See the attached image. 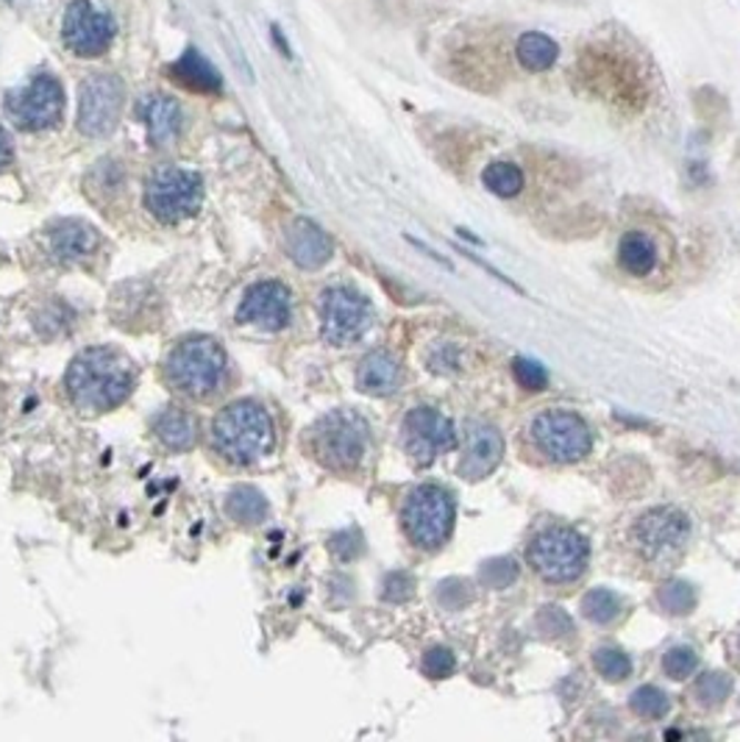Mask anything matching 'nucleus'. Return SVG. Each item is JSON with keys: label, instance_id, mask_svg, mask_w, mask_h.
Listing matches in <instances>:
<instances>
[{"label": "nucleus", "instance_id": "f257e3e1", "mask_svg": "<svg viewBox=\"0 0 740 742\" xmlns=\"http://www.w3.org/2000/svg\"><path fill=\"white\" fill-rule=\"evenodd\" d=\"M136 387V365L112 345H92L70 362L64 393L84 415H103L131 398Z\"/></svg>", "mask_w": 740, "mask_h": 742}, {"label": "nucleus", "instance_id": "f03ea898", "mask_svg": "<svg viewBox=\"0 0 740 742\" xmlns=\"http://www.w3.org/2000/svg\"><path fill=\"white\" fill-rule=\"evenodd\" d=\"M229 354L215 337L193 334L170 348L162 376L175 395L187 400H212L229 384Z\"/></svg>", "mask_w": 740, "mask_h": 742}, {"label": "nucleus", "instance_id": "7ed1b4c3", "mask_svg": "<svg viewBox=\"0 0 740 742\" xmlns=\"http://www.w3.org/2000/svg\"><path fill=\"white\" fill-rule=\"evenodd\" d=\"M212 450L234 467H249L276 448V426L260 400L243 398L221 409L212 420Z\"/></svg>", "mask_w": 740, "mask_h": 742}, {"label": "nucleus", "instance_id": "20e7f679", "mask_svg": "<svg viewBox=\"0 0 740 742\" xmlns=\"http://www.w3.org/2000/svg\"><path fill=\"white\" fill-rule=\"evenodd\" d=\"M310 450L323 467L351 472L362 465L367 450L365 417L351 409H334L323 415L310 431Z\"/></svg>", "mask_w": 740, "mask_h": 742}, {"label": "nucleus", "instance_id": "39448f33", "mask_svg": "<svg viewBox=\"0 0 740 742\" xmlns=\"http://www.w3.org/2000/svg\"><path fill=\"white\" fill-rule=\"evenodd\" d=\"M204 203V179L193 170L162 164L145 181V209L159 223L175 225L195 217Z\"/></svg>", "mask_w": 740, "mask_h": 742}, {"label": "nucleus", "instance_id": "423d86ee", "mask_svg": "<svg viewBox=\"0 0 740 742\" xmlns=\"http://www.w3.org/2000/svg\"><path fill=\"white\" fill-rule=\"evenodd\" d=\"M402 524L409 542L420 551H437L448 542L454 529L452 495L437 484L413 489L402 509Z\"/></svg>", "mask_w": 740, "mask_h": 742}, {"label": "nucleus", "instance_id": "0eeeda50", "mask_svg": "<svg viewBox=\"0 0 740 742\" xmlns=\"http://www.w3.org/2000/svg\"><path fill=\"white\" fill-rule=\"evenodd\" d=\"M526 559L540 579L554 585L577 581L588 568V540L579 531L554 526L531 540Z\"/></svg>", "mask_w": 740, "mask_h": 742}, {"label": "nucleus", "instance_id": "6e6552de", "mask_svg": "<svg viewBox=\"0 0 740 742\" xmlns=\"http://www.w3.org/2000/svg\"><path fill=\"white\" fill-rule=\"evenodd\" d=\"M529 439L548 461L557 465H574L594 448L588 423L566 409H548L537 415L529 426Z\"/></svg>", "mask_w": 740, "mask_h": 742}, {"label": "nucleus", "instance_id": "1a4fd4ad", "mask_svg": "<svg viewBox=\"0 0 740 742\" xmlns=\"http://www.w3.org/2000/svg\"><path fill=\"white\" fill-rule=\"evenodd\" d=\"M3 109L20 131L57 129L64 118V90L57 75L37 73L23 90L9 92Z\"/></svg>", "mask_w": 740, "mask_h": 742}, {"label": "nucleus", "instance_id": "9d476101", "mask_svg": "<svg viewBox=\"0 0 740 742\" xmlns=\"http://www.w3.org/2000/svg\"><path fill=\"white\" fill-rule=\"evenodd\" d=\"M125 106V84L114 73H95L81 81L79 131L92 140H103L118 129Z\"/></svg>", "mask_w": 740, "mask_h": 742}, {"label": "nucleus", "instance_id": "9b49d317", "mask_svg": "<svg viewBox=\"0 0 740 742\" xmlns=\"http://www.w3.org/2000/svg\"><path fill=\"white\" fill-rule=\"evenodd\" d=\"M374 326V306L351 287H332L321 301V334L328 345H351Z\"/></svg>", "mask_w": 740, "mask_h": 742}, {"label": "nucleus", "instance_id": "f8f14e48", "mask_svg": "<svg viewBox=\"0 0 740 742\" xmlns=\"http://www.w3.org/2000/svg\"><path fill=\"white\" fill-rule=\"evenodd\" d=\"M114 31L118 26H114L112 14L95 9L92 0H73L64 12L62 40L81 59L103 57L112 48Z\"/></svg>", "mask_w": 740, "mask_h": 742}, {"label": "nucleus", "instance_id": "ddd939ff", "mask_svg": "<svg viewBox=\"0 0 740 742\" xmlns=\"http://www.w3.org/2000/svg\"><path fill=\"white\" fill-rule=\"evenodd\" d=\"M690 537V520L679 509L660 507L646 512L635 526V542L651 562H668L685 548Z\"/></svg>", "mask_w": 740, "mask_h": 742}, {"label": "nucleus", "instance_id": "4468645a", "mask_svg": "<svg viewBox=\"0 0 740 742\" xmlns=\"http://www.w3.org/2000/svg\"><path fill=\"white\" fill-rule=\"evenodd\" d=\"M237 321L262 332H282L293 321V293L287 284L265 278L249 287L237 309Z\"/></svg>", "mask_w": 740, "mask_h": 742}, {"label": "nucleus", "instance_id": "2eb2a0df", "mask_svg": "<svg viewBox=\"0 0 740 742\" xmlns=\"http://www.w3.org/2000/svg\"><path fill=\"white\" fill-rule=\"evenodd\" d=\"M454 423L432 406H415L404 417V448L418 465H429L437 454L454 448Z\"/></svg>", "mask_w": 740, "mask_h": 742}, {"label": "nucleus", "instance_id": "dca6fc26", "mask_svg": "<svg viewBox=\"0 0 740 742\" xmlns=\"http://www.w3.org/2000/svg\"><path fill=\"white\" fill-rule=\"evenodd\" d=\"M284 251L301 271H317L334 254V242L315 220L295 217L284 231Z\"/></svg>", "mask_w": 740, "mask_h": 742}, {"label": "nucleus", "instance_id": "f3484780", "mask_svg": "<svg viewBox=\"0 0 740 742\" xmlns=\"http://www.w3.org/2000/svg\"><path fill=\"white\" fill-rule=\"evenodd\" d=\"M504 454V439L487 423H470L465 431V450L463 461H459V472L465 478H485L498 467Z\"/></svg>", "mask_w": 740, "mask_h": 742}, {"label": "nucleus", "instance_id": "a211bd4d", "mask_svg": "<svg viewBox=\"0 0 740 742\" xmlns=\"http://www.w3.org/2000/svg\"><path fill=\"white\" fill-rule=\"evenodd\" d=\"M136 114H140L142 125H145L151 145L168 148L170 142L179 140L181 125H184V114H181V106L175 98L164 95V92L145 95L140 101V106H136Z\"/></svg>", "mask_w": 740, "mask_h": 742}, {"label": "nucleus", "instance_id": "6ab92c4d", "mask_svg": "<svg viewBox=\"0 0 740 742\" xmlns=\"http://www.w3.org/2000/svg\"><path fill=\"white\" fill-rule=\"evenodd\" d=\"M170 81L187 92H199V95H217L223 90V79L215 70V64L199 51V48H187L181 53L168 70Z\"/></svg>", "mask_w": 740, "mask_h": 742}, {"label": "nucleus", "instance_id": "aec40b11", "mask_svg": "<svg viewBox=\"0 0 740 742\" xmlns=\"http://www.w3.org/2000/svg\"><path fill=\"white\" fill-rule=\"evenodd\" d=\"M153 434L173 454H187L199 445L201 420L184 406H164L153 420Z\"/></svg>", "mask_w": 740, "mask_h": 742}, {"label": "nucleus", "instance_id": "412c9836", "mask_svg": "<svg viewBox=\"0 0 740 742\" xmlns=\"http://www.w3.org/2000/svg\"><path fill=\"white\" fill-rule=\"evenodd\" d=\"M356 387L374 398L393 395L402 387V362L391 350H371L356 367Z\"/></svg>", "mask_w": 740, "mask_h": 742}, {"label": "nucleus", "instance_id": "4be33fe9", "mask_svg": "<svg viewBox=\"0 0 740 742\" xmlns=\"http://www.w3.org/2000/svg\"><path fill=\"white\" fill-rule=\"evenodd\" d=\"M98 245H101L98 231L81 220H64L51 231V254L62 262L84 260V256L95 254Z\"/></svg>", "mask_w": 740, "mask_h": 742}, {"label": "nucleus", "instance_id": "5701e85b", "mask_svg": "<svg viewBox=\"0 0 740 742\" xmlns=\"http://www.w3.org/2000/svg\"><path fill=\"white\" fill-rule=\"evenodd\" d=\"M515 57H518L520 68L529 73H546L560 59V45L543 31H524L515 42Z\"/></svg>", "mask_w": 740, "mask_h": 742}, {"label": "nucleus", "instance_id": "b1692460", "mask_svg": "<svg viewBox=\"0 0 740 742\" xmlns=\"http://www.w3.org/2000/svg\"><path fill=\"white\" fill-rule=\"evenodd\" d=\"M267 512H271V507H267V498L256 487L243 484V487H234L232 492L226 495V515L237 526L254 529V526L265 524Z\"/></svg>", "mask_w": 740, "mask_h": 742}, {"label": "nucleus", "instance_id": "393cba45", "mask_svg": "<svg viewBox=\"0 0 740 742\" xmlns=\"http://www.w3.org/2000/svg\"><path fill=\"white\" fill-rule=\"evenodd\" d=\"M618 262L629 276H649L657 265L655 242L640 231H629L621 236V245H618Z\"/></svg>", "mask_w": 740, "mask_h": 742}, {"label": "nucleus", "instance_id": "a878e982", "mask_svg": "<svg viewBox=\"0 0 740 742\" xmlns=\"http://www.w3.org/2000/svg\"><path fill=\"white\" fill-rule=\"evenodd\" d=\"M481 184L498 197H515L524 190V170L513 162H490L481 170Z\"/></svg>", "mask_w": 740, "mask_h": 742}, {"label": "nucleus", "instance_id": "bb28decb", "mask_svg": "<svg viewBox=\"0 0 740 742\" xmlns=\"http://www.w3.org/2000/svg\"><path fill=\"white\" fill-rule=\"evenodd\" d=\"M629 707H632V712L640 714V718L660 720V718H666L668 709H671V698H668L662 690H657V687L646 684V687H638V690L632 692V698H629Z\"/></svg>", "mask_w": 740, "mask_h": 742}, {"label": "nucleus", "instance_id": "cd10ccee", "mask_svg": "<svg viewBox=\"0 0 740 742\" xmlns=\"http://www.w3.org/2000/svg\"><path fill=\"white\" fill-rule=\"evenodd\" d=\"M582 612L585 618L594 620V623H612V620L621 614V601H618L616 592L610 590H590L582 598Z\"/></svg>", "mask_w": 740, "mask_h": 742}, {"label": "nucleus", "instance_id": "c85d7f7f", "mask_svg": "<svg viewBox=\"0 0 740 742\" xmlns=\"http://www.w3.org/2000/svg\"><path fill=\"white\" fill-rule=\"evenodd\" d=\"M657 601L666 612L671 614H688L690 609L696 607V592L693 587L685 585V581H668V585L660 587L657 592Z\"/></svg>", "mask_w": 740, "mask_h": 742}, {"label": "nucleus", "instance_id": "c756f323", "mask_svg": "<svg viewBox=\"0 0 740 742\" xmlns=\"http://www.w3.org/2000/svg\"><path fill=\"white\" fill-rule=\"evenodd\" d=\"M732 692V679L727 673H704L699 681H696L693 695L699 698V703L704 707H718L723 703Z\"/></svg>", "mask_w": 740, "mask_h": 742}, {"label": "nucleus", "instance_id": "7c9ffc66", "mask_svg": "<svg viewBox=\"0 0 740 742\" xmlns=\"http://www.w3.org/2000/svg\"><path fill=\"white\" fill-rule=\"evenodd\" d=\"M594 664L599 670V675H605L607 681H624L632 673V662H629L627 653H621L618 648H599L594 653Z\"/></svg>", "mask_w": 740, "mask_h": 742}, {"label": "nucleus", "instance_id": "2f4dec72", "mask_svg": "<svg viewBox=\"0 0 740 742\" xmlns=\"http://www.w3.org/2000/svg\"><path fill=\"white\" fill-rule=\"evenodd\" d=\"M696 664H699V659H696V651H690V648H685V646L671 648V651L666 653V659H662V668H666V673L671 675V679H677V681L693 675Z\"/></svg>", "mask_w": 740, "mask_h": 742}, {"label": "nucleus", "instance_id": "473e14b6", "mask_svg": "<svg viewBox=\"0 0 740 742\" xmlns=\"http://www.w3.org/2000/svg\"><path fill=\"white\" fill-rule=\"evenodd\" d=\"M513 373H515V382H518L524 389H529V393H540V389L548 387V373L543 370L537 362L515 359Z\"/></svg>", "mask_w": 740, "mask_h": 742}, {"label": "nucleus", "instance_id": "72a5a7b5", "mask_svg": "<svg viewBox=\"0 0 740 742\" xmlns=\"http://www.w3.org/2000/svg\"><path fill=\"white\" fill-rule=\"evenodd\" d=\"M454 668H457V659H454V653L448 648H432V651H426L424 673L429 679H446V675L454 673Z\"/></svg>", "mask_w": 740, "mask_h": 742}, {"label": "nucleus", "instance_id": "f704fd0d", "mask_svg": "<svg viewBox=\"0 0 740 742\" xmlns=\"http://www.w3.org/2000/svg\"><path fill=\"white\" fill-rule=\"evenodd\" d=\"M515 565L509 562V559H498V562H487L485 568H481V581H485L487 587H509L515 579Z\"/></svg>", "mask_w": 740, "mask_h": 742}, {"label": "nucleus", "instance_id": "c9c22d12", "mask_svg": "<svg viewBox=\"0 0 740 742\" xmlns=\"http://www.w3.org/2000/svg\"><path fill=\"white\" fill-rule=\"evenodd\" d=\"M537 626H540L543 634L548 637L568 634V631H571V620H568V614L554 607H546L540 614H537Z\"/></svg>", "mask_w": 740, "mask_h": 742}, {"label": "nucleus", "instance_id": "e433bc0d", "mask_svg": "<svg viewBox=\"0 0 740 742\" xmlns=\"http://www.w3.org/2000/svg\"><path fill=\"white\" fill-rule=\"evenodd\" d=\"M413 596V579L404 573H393L385 581V598L387 601H404V598Z\"/></svg>", "mask_w": 740, "mask_h": 742}, {"label": "nucleus", "instance_id": "4c0bfd02", "mask_svg": "<svg viewBox=\"0 0 740 742\" xmlns=\"http://www.w3.org/2000/svg\"><path fill=\"white\" fill-rule=\"evenodd\" d=\"M14 159V148H12V136L7 134V129L0 125V173L12 164Z\"/></svg>", "mask_w": 740, "mask_h": 742}, {"label": "nucleus", "instance_id": "58836bf2", "mask_svg": "<svg viewBox=\"0 0 740 742\" xmlns=\"http://www.w3.org/2000/svg\"><path fill=\"white\" fill-rule=\"evenodd\" d=\"M271 34H273V40H276V48H278V51H282L284 57H290V48H287V42H284V37H282V31H278V26H273Z\"/></svg>", "mask_w": 740, "mask_h": 742}]
</instances>
